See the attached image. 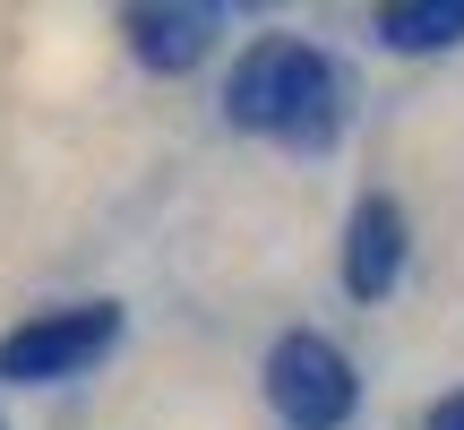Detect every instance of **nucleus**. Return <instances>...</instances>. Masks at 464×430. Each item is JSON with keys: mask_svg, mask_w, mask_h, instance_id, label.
I'll use <instances>...</instances> for the list:
<instances>
[{"mask_svg": "<svg viewBox=\"0 0 464 430\" xmlns=\"http://www.w3.org/2000/svg\"><path fill=\"white\" fill-rule=\"evenodd\" d=\"M224 112L241 121V130H266V138H284V147L318 155L344 130V78H335V61L318 44H301V34H258V44L232 61Z\"/></svg>", "mask_w": 464, "mask_h": 430, "instance_id": "1", "label": "nucleus"}, {"mask_svg": "<svg viewBox=\"0 0 464 430\" xmlns=\"http://www.w3.org/2000/svg\"><path fill=\"white\" fill-rule=\"evenodd\" d=\"M353 396H362V387H353V362L327 336H310V327L276 336V353H266V405L293 430H344Z\"/></svg>", "mask_w": 464, "mask_h": 430, "instance_id": "2", "label": "nucleus"}, {"mask_svg": "<svg viewBox=\"0 0 464 430\" xmlns=\"http://www.w3.org/2000/svg\"><path fill=\"white\" fill-rule=\"evenodd\" d=\"M121 336V310L112 301H78V310H44L26 318L17 336H0V379L17 387H44V379H78L103 345Z\"/></svg>", "mask_w": 464, "mask_h": 430, "instance_id": "3", "label": "nucleus"}, {"mask_svg": "<svg viewBox=\"0 0 464 430\" xmlns=\"http://www.w3.org/2000/svg\"><path fill=\"white\" fill-rule=\"evenodd\" d=\"M404 276V207L396 199H362L344 224V293L353 301H387Z\"/></svg>", "mask_w": 464, "mask_h": 430, "instance_id": "4", "label": "nucleus"}, {"mask_svg": "<svg viewBox=\"0 0 464 430\" xmlns=\"http://www.w3.org/2000/svg\"><path fill=\"white\" fill-rule=\"evenodd\" d=\"M216 26H224V9H207V0L130 9V52H138L147 69H164V78H181V69H198L207 52H216Z\"/></svg>", "mask_w": 464, "mask_h": 430, "instance_id": "5", "label": "nucleus"}, {"mask_svg": "<svg viewBox=\"0 0 464 430\" xmlns=\"http://www.w3.org/2000/svg\"><path fill=\"white\" fill-rule=\"evenodd\" d=\"M387 52H448L464 44V0H413V9H379Z\"/></svg>", "mask_w": 464, "mask_h": 430, "instance_id": "6", "label": "nucleus"}, {"mask_svg": "<svg viewBox=\"0 0 464 430\" xmlns=\"http://www.w3.org/2000/svg\"><path fill=\"white\" fill-rule=\"evenodd\" d=\"M430 430H464V396H448V405H430Z\"/></svg>", "mask_w": 464, "mask_h": 430, "instance_id": "7", "label": "nucleus"}]
</instances>
